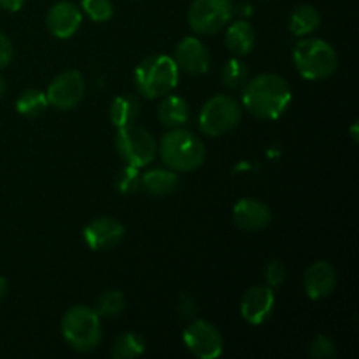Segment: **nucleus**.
Masks as SVG:
<instances>
[{"mask_svg": "<svg viewBox=\"0 0 359 359\" xmlns=\"http://www.w3.org/2000/svg\"><path fill=\"white\" fill-rule=\"evenodd\" d=\"M291 98L290 83L277 74H259L242 88V107L265 121L279 119L290 107Z\"/></svg>", "mask_w": 359, "mask_h": 359, "instance_id": "obj_1", "label": "nucleus"}, {"mask_svg": "<svg viewBox=\"0 0 359 359\" xmlns=\"http://www.w3.org/2000/svg\"><path fill=\"white\" fill-rule=\"evenodd\" d=\"M161 161L175 172H191L205 161V144L200 137L184 128H170L158 146Z\"/></svg>", "mask_w": 359, "mask_h": 359, "instance_id": "obj_2", "label": "nucleus"}, {"mask_svg": "<svg viewBox=\"0 0 359 359\" xmlns=\"http://www.w3.org/2000/svg\"><path fill=\"white\" fill-rule=\"evenodd\" d=\"M177 84L179 67L172 56H149V58L142 60L135 70L137 91L149 100L172 93Z\"/></svg>", "mask_w": 359, "mask_h": 359, "instance_id": "obj_3", "label": "nucleus"}, {"mask_svg": "<svg viewBox=\"0 0 359 359\" xmlns=\"http://www.w3.org/2000/svg\"><path fill=\"white\" fill-rule=\"evenodd\" d=\"M293 62L298 74L307 81H321L339 69V55L323 39H300L293 49Z\"/></svg>", "mask_w": 359, "mask_h": 359, "instance_id": "obj_4", "label": "nucleus"}, {"mask_svg": "<svg viewBox=\"0 0 359 359\" xmlns=\"http://www.w3.org/2000/svg\"><path fill=\"white\" fill-rule=\"evenodd\" d=\"M62 335L77 353L95 351L102 342V321L93 307L76 305L63 314Z\"/></svg>", "mask_w": 359, "mask_h": 359, "instance_id": "obj_5", "label": "nucleus"}, {"mask_svg": "<svg viewBox=\"0 0 359 359\" xmlns=\"http://www.w3.org/2000/svg\"><path fill=\"white\" fill-rule=\"evenodd\" d=\"M116 149H118V154L123 158L126 165L137 168H142L146 165L153 163L158 153L154 137L151 135L149 130L137 125V123L118 128V133H116Z\"/></svg>", "mask_w": 359, "mask_h": 359, "instance_id": "obj_6", "label": "nucleus"}, {"mask_svg": "<svg viewBox=\"0 0 359 359\" xmlns=\"http://www.w3.org/2000/svg\"><path fill=\"white\" fill-rule=\"evenodd\" d=\"M242 119V105L230 95H216L203 104L200 111V130L209 137L231 132Z\"/></svg>", "mask_w": 359, "mask_h": 359, "instance_id": "obj_7", "label": "nucleus"}, {"mask_svg": "<svg viewBox=\"0 0 359 359\" xmlns=\"http://www.w3.org/2000/svg\"><path fill=\"white\" fill-rule=\"evenodd\" d=\"M233 16L231 0H193L188 11V23L195 34L212 35L223 30Z\"/></svg>", "mask_w": 359, "mask_h": 359, "instance_id": "obj_8", "label": "nucleus"}, {"mask_svg": "<svg viewBox=\"0 0 359 359\" xmlns=\"http://www.w3.org/2000/svg\"><path fill=\"white\" fill-rule=\"evenodd\" d=\"M186 349L200 359H216L223 354L224 342L219 330L209 321L195 319L182 333Z\"/></svg>", "mask_w": 359, "mask_h": 359, "instance_id": "obj_9", "label": "nucleus"}, {"mask_svg": "<svg viewBox=\"0 0 359 359\" xmlns=\"http://www.w3.org/2000/svg\"><path fill=\"white\" fill-rule=\"evenodd\" d=\"M84 91H86V84H84L83 74L77 70H65L53 79L46 91V97H48L49 105L58 111H70L79 105Z\"/></svg>", "mask_w": 359, "mask_h": 359, "instance_id": "obj_10", "label": "nucleus"}, {"mask_svg": "<svg viewBox=\"0 0 359 359\" xmlns=\"http://www.w3.org/2000/svg\"><path fill=\"white\" fill-rule=\"evenodd\" d=\"M276 309V293L270 286H252L241 302V316L249 325L259 326L269 321Z\"/></svg>", "mask_w": 359, "mask_h": 359, "instance_id": "obj_11", "label": "nucleus"}, {"mask_svg": "<svg viewBox=\"0 0 359 359\" xmlns=\"http://www.w3.org/2000/svg\"><path fill=\"white\" fill-rule=\"evenodd\" d=\"M83 238L91 251H107L121 244L125 238V226L114 217H97L84 226Z\"/></svg>", "mask_w": 359, "mask_h": 359, "instance_id": "obj_12", "label": "nucleus"}, {"mask_svg": "<svg viewBox=\"0 0 359 359\" xmlns=\"http://www.w3.org/2000/svg\"><path fill=\"white\" fill-rule=\"evenodd\" d=\"M175 63L186 74L202 76L210 69V53L198 37H184L175 48Z\"/></svg>", "mask_w": 359, "mask_h": 359, "instance_id": "obj_13", "label": "nucleus"}, {"mask_svg": "<svg viewBox=\"0 0 359 359\" xmlns=\"http://www.w3.org/2000/svg\"><path fill=\"white\" fill-rule=\"evenodd\" d=\"M83 23V11L69 0L56 2L46 16V25L56 39H70Z\"/></svg>", "mask_w": 359, "mask_h": 359, "instance_id": "obj_14", "label": "nucleus"}, {"mask_svg": "<svg viewBox=\"0 0 359 359\" xmlns=\"http://www.w3.org/2000/svg\"><path fill=\"white\" fill-rule=\"evenodd\" d=\"M272 221V210L265 202L252 196L241 198L233 205V223L244 231H259Z\"/></svg>", "mask_w": 359, "mask_h": 359, "instance_id": "obj_15", "label": "nucleus"}, {"mask_svg": "<svg viewBox=\"0 0 359 359\" xmlns=\"http://www.w3.org/2000/svg\"><path fill=\"white\" fill-rule=\"evenodd\" d=\"M337 280H339V276H337L335 266L321 259V262L312 263L305 272L304 290L311 300H323L335 291Z\"/></svg>", "mask_w": 359, "mask_h": 359, "instance_id": "obj_16", "label": "nucleus"}, {"mask_svg": "<svg viewBox=\"0 0 359 359\" xmlns=\"http://www.w3.org/2000/svg\"><path fill=\"white\" fill-rule=\"evenodd\" d=\"M179 186L177 172L172 168H151L140 175V189L153 196H167Z\"/></svg>", "mask_w": 359, "mask_h": 359, "instance_id": "obj_17", "label": "nucleus"}, {"mask_svg": "<svg viewBox=\"0 0 359 359\" xmlns=\"http://www.w3.org/2000/svg\"><path fill=\"white\" fill-rule=\"evenodd\" d=\"M163 100L158 105V119L161 125L168 126V128H179V126L186 125L189 119V107L188 102L179 95H165L161 97Z\"/></svg>", "mask_w": 359, "mask_h": 359, "instance_id": "obj_18", "label": "nucleus"}, {"mask_svg": "<svg viewBox=\"0 0 359 359\" xmlns=\"http://www.w3.org/2000/svg\"><path fill=\"white\" fill-rule=\"evenodd\" d=\"M256 32L251 23L244 20L233 21L226 30V46L233 55L245 56L255 49Z\"/></svg>", "mask_w": 359, "mask_h": 359, "instance_id": "obj_19", "label": "nucleus"}, {"mask_svg": "<svg viewBox=\"0 0 359 359\" xmlns=\"http://www.w3.org/2000/svg\"><path fill=\"white\" fill-rule=\"evenodd\" d=\"M319 25H321V14L314 6L304 4L291 13L290 30L297 37H307L312 32L318 30Z\"/></svg>", "mask_w": 359, "mask_h": 359, "instance_id": "obj_20", "label": "nucleus"}, {"mask_svg": "<svg viewBox=\"0 0 359 359\" xmlns=\"http://www.w3.org/2000/svg\"><path fill=\"white\" fill-rule=\"evenodd\" d=\"M139 114L140 104L133 95H119V97H116L111 104V111H109L111 121L118 128L135 123Z\"/></svg>", "mask_w": 359, "mask_h": 359, "instance_id": "obj_21", "label": "nucleus"}, {"mask_svg": "<svg viewBox=\"0 0 359 359\" xmlns=\"http://www.w3.org/2000/svg\"><path fill=\"white\" fill-rule=\"evenodd\" d=\"M144 353H146V342L142 337L133 332L121 333L112 344V358L114 359L139 358Z\"/></svg>", "mask_w": 359, "mask_h": 359, "instance_id": "obj_22", "label": "nucleus"}, {"mask_svg": "<svg viewBox=\"0 0 359 359\" xmlns=\"http://www.w3.org/2000/svg\"><path fill=\"white\" fill-rule=\"evenodd\" d=\"M48 105L49 102L44 91L30 88L18 97L16 111L18 114L25 116V118H35V116H41L48 109Z\"/></svg>", "mask_w": 359, "mask_h": 359, "instance_id": "obj_23", "label": "nucleus"}, {"mask_svg": "<svg viewBox=\"0 0 359 359\" xmlns=\"http://www.w3.org/2000/svg\"><path fill=\"white\" fill-rule=\"evenodd\" d=\"M125 294L118 290H107L98 297L95 304V312L100 316V319H116L125 311Z\"/></svg>", "mask_w": 359, "mask_h": 359, "instance_id": "obj_24", "label": "nucleus"}, {"mask_svg": "<svg viewBox=\"0 0 359 359\" xmlns=\"http://www.w3.org/2000/svg\"><path fill=\"white\" fill-rule=\"evenodd\" d=\"M249 81V69L241 58L228 60L223 67V83L228 90L238 91L245 86Z\"/></svg>", "mask_w": 359, "mask_h": 359, "instance_id": "obj_25", "label": "nucleus"}, {"mask_svg": "<svg viewBox=\"0 0 359 359\" xmlns=\"http://www.w3.org/2000/svg\"><path fill=\"white\" fill-rule=\"evenodd\" d=\"M81 11L90 20L102 23V21L111 20L112 14H114V6H112V0H83Z\"/></svg>", "mask_w": 359, "mask_h": 359, "instance_id": "obj_26", "label": "nucleus"}, {"mask_svg": "<svg viewBox=\"0 0 359 359\" xmlns=\"http://www.w3.org/2000/svg\"><path fill=\"white\" fill-rule=\"evenodd\" d=\"M140 168L130 167L126 165L118 175H116V189L123 195H128V193H135L140 189Z\"/></svg>", "mask_w": 359, "mask_h": 359, "instance_id": "obj_27", "label": "nucleus"}, {"mask_svg": "<svg viewBox=\"0 0 359 359\" xmlns=\"http://www.w3.org/2000/svg\"><path fill=\"white\" fill-rule=\"evenodd\" d=\"M309 353L314 359H332L337 356V346L330 337L318 335L312 339Z\"/></svg>", "mask_w": 359, "mask_h": 359, "instance_id": "obj_28", "label": "nucleus"}, {"mask_svg": "<svg viewBox=\"0 0 359 359\" xmlns=\"http://www.w3.org/2000/svg\"><path fill=\"white\" fill-rule=\"evenodd\" d=\"M286 276H287L286 265H284L280 259H272V262L266 265L265 279H266V284H269L270 287H279L280 284H284Z\"/></svg>", "mask_w": 359, "mask_h": 359, "instance_id": "obj_29", "label": "nucleus"}, {"mask_svg": "<svg viewBox=\"0 0 359 359\" xmlns=\"http://www.w3.org/2000/svg\"><path fill=\"white\" fill-rule=\"evenodd\" d=\"M11 60H13V44L6 37V34L0 32V70L6 69L11 63Z\"/></svg>", "mask_w": 359, "mask_h": 359, "instance_id": "obj_30", "label": "nucleus"}, {"mask_svg": "<svg viewBox=\"0 0 359 359\" xmlns=\"http://www.w3.org/2000/svg\"><path fill=\"white\" fill-rule=\"evenodd\" d=\"M177 309H179V312H181V314L184 316L186 319L195 318V314H196L195 302H193L189 297H186V294H182V297H181V302H179V307Z\"/></svg>", "mask_w": 359, "mask_h": 359, "instance_id": "obj_31", "label": "nucleus"}, {"mask_svg": "<svg viewBox=\"0 0 359 359\" xmlns=\"http://www.w3.org/2000/svg\"><path fill=\"white\" fill-rule=\"evenodd\" d=\"M25 6V0H0V9L9 11V13H18Z\"/></svg>", "mask_w": 359, "mask_h": 359, "instance_id": "obj_32", "label": "nucleus"}, {"mask_svg": "<svg viewBox=\"0 0 359 359\" xmlns=\"http://www.w3.org/2000/svg\"><path fill=\"white\" fill-rule=\"evenodd\" d=\"M7 294V280L0 276V300H4Z\"/></svg>", "mask_w": 359, "mask_h": 359, "instance_id": "obj_33", "label": "nucleus"}, {"mask_svg": "<svg viewBox=\"0 0 359 359\" xmlns=\"http://www.w3.org/2000/svg\"><path fill=\"white\" fill-rule=\"evenodd\" d=\"M4 93H6V81H4V77L0 76V98H2Z\"/></svg>", "mask_w": 359, "mask_h": 359, "instance_id": "obj_34", "label": "nucleus"}, {"mask_svg": "<svg viewBox=\"0 0 359 359\" xmlns=\"http://www.w3.org/2000/svg\"><path fill=\"white\" fill-rule=\"evenodd\" d=\"M351 133H353L354 142H358V123H354V125H353V130H351Z\"/></svg>", "mask_w": 359, "mask_h": 359, "instance_id": "obj_35", "label": "nucleus"}]
</instances>
